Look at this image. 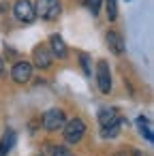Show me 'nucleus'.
Wrapping results in <instances>:
<instances>
[{
  "mask_svg": "<svg viewBox=\"0 0 154 156\" xmlns=\"http://www.w3.org/2000/svg\"><path fill=\"white\" fill-rule=\"evenodd\" d=\"M34 11H37V15H41L43 20L54 22V20H58V15H60V11H62V5H60V0H37Z\"/></svg>",
  "mask_w": 154,
  "mask_h": 156,
  "instance_id": "1",
  "label": "nucleus"
},
{
  "mask_svg": "<svg viewBox=\"0 0 154 156\" xmlns=\"http://www.w3.org/2000/svg\"><path fill=\"white\" fill-rule=\"evenodd\" d=\"M62 130H64V139H66L69 143H77V141L84 137V133H86V122L79 120V118H73V120L64 122Z\"/></svg>",
  "mask_w": 154,
  "mask_h": 156,
  "instance_id": "2",
  "label": "nucleus"
},
{
  "mask_svg": "<svg viewBox=\"0 0 154 156\" xmlns=\"http://www.w3.org/2000/svg\"><path fill=\"white\" fill-rule=\"evenodd\" d=\"M13 13L24 24H32L37 20V11H34V5L30 2V0H17V2L13 5Z\"/></svg>",
  "mask_w": 154,
  "mask_h": 156,
  "instance_id": "3",
  "label": "nucleus"
},
{
  "mask_svg": "<svg viewBox=\"0 0 154 156\" xmlns=\"http://www.w3.org/2000/svg\"><path fill=\"white\" fill-rule=\"evenodd\" d=\"M41 122H43V128L45 130H58V128L64 126L66 118H64V111L62 109H49V111L43 113Z\"/></svg>",
  "mask_w": 154,
  "mask_h": 156,
  "instance_id": "4",
  "label": "nucleus"
},
{
  "mask_svg": "<svg viewBox=\"0 0 154 156\" xmlns=\"http://www.w3.org/2000/svg\"><path fill=\"white\" fill-rule=\"evenodd\" d=\"M96 81H98V90L103 94L111 92V71L105 60H98V64H96Z\"/></svg>",
  "mask_w": 154,
  "mask_h": 156,
  "instance_id": "5",
  "label": "nucleus"
},
{
  "mask_svg": "<svg viewBox=\"0 0 154 156\" xmlns=\"http://www.w3.org/2000/svg\"><path fill=\"white\" fill-rule=\"evenodd\" d=\"M32 60H34V66H37V69L45 71V69H49V66H52L54 56H52L49 47H45V45H37V47L32 49Z\"/></svg>",
  "mask_w": 154,
  "mask_h": 156,
  "instance_id": "6",
  "label": "nucleus"
},
{
  "mask_svg": "<svg viewBox=\"0 0 154 156\" xmlns=\"http://www.w3.org/2000/svg\"><path fill=\"white\" fill-rule=\"evenodd\" d=\"M11 77L15 83H28L30 77H32V64L30 62H15L13 69H11Z\"/></svg>",
  "mask_w": 154,
  "mask_h": 156,
  "instance_id": "7",
  "label": "nucleus"
},
{
  "mask_svg": "<svg viewBox=\"0 0 154 156\" xmlns=\"http://www.w3.org/2000/svg\"><path fill=\"white\" fill-rule=\"evenodd\" d=\"M105 41H107V47H109L116 56H122V54L126 51V43H124V39H122V34H120V32L109 30V32H107V37H105Z\"/></svg>",
  "mask_w": 154,
  "mask_h": 156,
  "instance_id": "8",
  "label": "nucleus"
},
{
  "mask_svg": "<svg viewBox=\"0 0 154 156\" xmlns=\"http://www.w3.org/2000/svg\"><path fill=\"white\" fill-rule=\"evenodd\" d=\"M49 51H52V56L58 58V60H64V58H66L69 49H66V45H64V41H62L60 34H52V37H49Z\"/></svg>",
  "mask_w": 154,
  "mask_h": 156,
  "instance_id": "9",
  "label": "nucleus"
},
{
  "mask_svg": "<svg viewBox=\"0 0 154 156\" xmlns=\"http://www.w3.org/2000/svg\"><path fill=\"white\" fill-rule=\"evenodd\" d=\"M15 139H17V133L15 130H7L0 139V156H9L11 147L15 145Z\"/></svg>",
  "mask_w": 154,
  "mask_h": 156,
  "instance_id": "10",
  "label": "nucleus"
},
{
  "mask_svg": "<svg viewBox=\"0 0 154 156\" xmlns=\"http://www.w3.org/2000/svg\"><path fill=\"white\" fill-rule=\"evenodd\" d=\"M118 120V109L116 107H103L101 111H98V122H101V126H107V124H111V122H116Z\"/></svg>",
  "mask_w": 154,
  "mask_h": 156,
  "instance_id": "11",
  "label": "nucleus"
},
{
  "mask_svg": "<svg viewBox=\"0 0 154 156\" xmlns=\"http://www.w3.org/2000/svg\"><path fill=\"white\" fill-rule=\"evenodd\" d=\"M122 126H124V120H116V122H111V124L103 126L101 137H103V139H111V137H116V135L122 130Z\"/></svg>",
  "mask_w": 154,
  "mask_h": 156,
  "instance_id": "12",
  "label": "nucleus"
},
{
  "mask_svg": "<svg viewBox=\"0 0 154 156\" xmlns=\"http://www.w3.org/2000/svg\"><path fill=\"white\" fill-rule=\"evenodd\" d=\"M137 126H139L141 137H145V141H152V139H154V135H152V122H150L148 118L139 115V118H137Z\"/></svg>",
  "mask_w": 154,
  "mask_h": 156,
  "instance_id": "13",
  "label": "nucleus"
},
{
  "mask_svg": "<svg viewBox=\"0 0 154 156\" xmlns=\"http://www.w3.org/2000/svg\"><path fill=\"white\" fill-rule=\"evenodd\" d=\"M105 11H107L109 22H113L118 17V0H105Z\"/></svg>",
  "mask_w": 154,
  "mask_h": 156,
  "instance_id": "14",
  "label": "nucleus"
},
{
  "mask_svg": "<svg viewBox=\"0 0 154 156\" xmlns=\"http://www.w3.org/2000/svg\"><path fill=\"white\" fill-rule=\"evenodd\" d=\"M101 5H103V0H86V9H88L92 15H98Z\"/></svg>",
  "mask_w": 154,
  "mask_h": 156,
  "instance_id": "15",
  "label": "nucleus"
},
{
  "mask_svg": "<svg viewBox=\"0 0 154 156\" xmlns=\"http://www.w3.org/2000/svg\"><path fill=\"white\" fill-rule=\"evenodd\" d=\"M52 156H73V154H71V150H69V147L56 145V147H54V152H52Z\"/></svg>",
  "mask_w": 154,
  "mask_h": 156,
  "instance_id": "16",
  "label": "nucleus"
},
{
  "mask_svg": "<svg viewBox=\"0 0 154 156\" xmlns=\"http://www.w3.org/2000/svg\"><path fill=\"white\" fill-rule=\"evenodd\" d=\"M79 58H81V66H84V73H86V75H90V73H92V71H90V58H88L86 54H81Z\"/></svg>",
  "mask_w": 154,
  "mask_h": 156,
  "instance_id": "17",
  "label": "nucleus"
},
{
  "mask_svg": "<svg viewBox=\"0 0 154 156\" xmlns=\"http://www.w3.org/2000/svg\"><path fill=\"white\" fill-rule=\"evenodd\" d=\"M2 69H5V64H2V60H0V75H2Z\"/></svg>",
  "mask_w": 154,
  "mask_h": 156,
  "instance_id": "18",
  "label": "nucleus"
},
{
  "mask_svg": "<svg viewBox=\"0 0 154 156\" xmlns=\"http://www.w3.org/2000/svg\"><path fill=\"white\" fill-rule=\"evenodd\" d=\"M133 156H143V154L141 152H133Z\"/></svg>",
  "mask_w": 154,
  "mask_h": 156,
  "instance_id": "19",
  "label": "nucleus"
}]
</instances>
